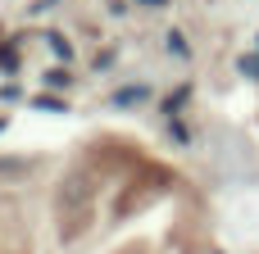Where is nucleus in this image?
<instances>
[{
	"label": "nucleus",
	"mask_w": 259,
	"mask_h": 254,
	"mask_svg": "<svg viewBox=\"0 0 259 254\" xmlns=\"http://www.w3.org/2000/svg\"><path fill=\"white\" fill-rule=\"evenodd\" d=\"M96 191H100V177L91 173L87 159L59 182L55 214H59V236H64V241H77V236L91 227V218H96Z\"/></svg>",
	"instance_id": "nucleus-1"
},
{
	"label": "nucleus",
	"mask_w": 259,
	"mask_h": 254,
	"mask_svg": "<svg viewBox=\"0 0 259 254\" xmlns=\"http://www.w3.org/2000/svg\"><path fill=\"white\" fill-rule=\"evenodd\" d=\"M0 254H32L27 236H23V227H18V214H14L9 205L0 209Z\"/></svg>",
	"instance_id": "nucleus-2"
},
{
	"label": "nucleus",
	"mask_w": 259,
	"mask_h": 254,
	"mask_svg": "<svg viewBox=\"0 0 259 254\" xmlns=\"http://www.w3.org/2000/svg\"><path fill=\"white\" fill-rule=\"evenodd\" d=\"M132 100H146V86H127V91L114 95V105H132Z\"/></svg>",
	"instance_id": "nucleus-3"
},
{
	"label": "nucleus",
	"mask_w": 259,
	"mask_h": 254,
	"mask_svg": "<svg viewBox=\"0 0 259 254\" xmlns=\"http://www.w3.org/2000/svg\"><path fill=\"white\" fill-rule=\"evenodd\" d=\"M168 50H178V55H187V41H182V32H168Z\"/></svg>",
	"instance_id": "nucleus-4"
},
{
	"label": "nucleus",
	"mask_w": 259,
	"mask_h": 254,
	"mask_svg": "<svg viewBox=\"0 0 259 254\" xmlns=\"http://www.w3.org/2000/svg\"><path fill=\"white\" fill-rule=\"evenodd\" d=\"M50 50H55V55H64V59L73 55V50H68V41H59V36H50Z\"/></svg>",
	"instance_id": "nucleus-5"
},
{
	"label": "nucleus",
	"mask_w": 259,
	"mask_h": 254,
	"mask_svg": "<svg viewBox=\"0 0 259 254\" xmlns=\"http://www.w3.org/2000/svg\"><path fill=\"white\" fill-rule=\"evenodd\" d=\"M241 68H246L250 77H259V55H250V59H241Z\"/></svg>",
	"instance_id": "nucleus-6"
},
{
	"label": "nucleus",
	"mask_w": 259,
	"mask_h": 254,
	"mask_svg": "<svg viewBox=\"0 0 259 254\" xmlns=\"http://www.w3.org/2000/svg\"><path fill=\"white\" fill-rule=\"evenodd\" d=\"M118 254H155V250H150V245H141V241H137V245H123V250H118Z\"/></svg>",
	"instance_id": "nucleus-7"
},
{
	"label": "nucleus",
	"mask_w": 259,
	"mask_h": 254,
	"mask_svg": "<svg viewBox=\"0 0 259 254\" xmlns=\"http://www.w3.org/2000/svg\"><path fill=\"white\" fill-rule=\"evenodd\" d=\"M141 5H164V0H141Z\"/></svg>",
	"instance_id": "nucleus-8"
}]
</instances>
